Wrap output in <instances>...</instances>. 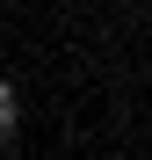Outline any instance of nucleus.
Instances as JSON below:
<instances>
[{
    "instance_id": "1",
    "label": "nucleus",
    "mask_w": 152,
    "mask_h": 160,
    "mask_svg": "<svg viewBox=\"0 0 152 160\" xmlns=\"http://www.w3.org/2000/svg\"><path fill=\"white\" fill-rule=\"evenodd\" d=\"M0 131H22V95H15V80H0Z\"/></svg>"
}]
</instances>
